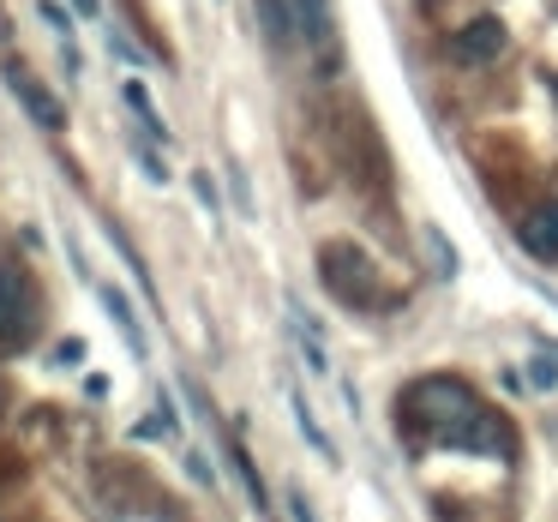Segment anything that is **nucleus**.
Returning <instances> with one entry per match:
<instances>
[{"mask_svg": "<svg viewBox=\"0 0 558 522\" xmlns=\"http://www.w3.org/2000/svg\"><path fill=\"white\" fill-rule=\"evenodd\" d=\"M102 306H109V318L126 330V342H133V354H145V325H138V313L121 301V289H102Z\"/></svg>", "mask_w": 558, "mask_h": 522, "instance_id": "obj_7", "label": "nucleus"}, {"mask_svg": "<svg viewBox=\"0 0 558 522\" xmlns=\"http://www.w3.org/2000/svg\"><path fill=\"white\" fill-rule=\"evenodd\" d=\"M457 61H493L498 49H505V25L498 19H481V25H469V31H457Z\"/></svg>", "mask_w": 558, "mask_h": 522, "instance_id": "obj_6", "label": "nucleus"}, {"mask_svg": "<svg viewBox=\"0 0 558 522\" xmlns=\"http://www.w3.org/2000/svg\"><path fill=\"white\" fill-rule=\"evenodd\" d=\"M193 186H198V198H205V210H217V186H210V174H193Z\"/></svg>", "mask_w": 558, "mask_h": 522, "instance_id": "obj_9", "label": "nucleus"}, {"mask_svg": "<svg viewBox=\"0 0 558 522\" xmlns=\"http://www.w3.org/2000/svg\"><path fill=\"white\" fill-rule=\"evenodd\" d=\"M318 270H325L330 294H337L342 306H366V313H378V306H390V289L378 282V270L366 265V253H354V246L330 241L325 253H318Z\"/></svg>", "mask_w": 558, "mask_h": 522, "instance_id": "obj_2", "label": "nucleus"}, {"mask_svg": "<svg viewBox=\"0 0 558 522\" xmlns=\"http://www.w3.org/2000/svg\"><path fill=\"white\" fill-rule=\"evenodd\" d=\"M126 109H133V114H138V121H145L157 138H169V133H162V121L150 114V97H145V85H126Z\"/></svg>", "mask_w": 558, "mask_h": 522, "instance_id": "obj_8", "label": "nucleus"}, {"mask_svg": "<svg viewBox=\"0 0 558 522\" xmlns=\"http://www.w3.org/2000/svg\"><path fill=\"white\" fill-rule=\"evenodd\" d=\"M73 7H78V13H85V19H97V13H102L97 0H73Z\"/></svg>", "mask_w": 558, "mask_h": 522, "instance_id": "obj_10", "label": "nucleus"}, {"mask_svg": "<svg viewBox=\"0 0 558 522\" xmlns=\"http://www.w3.org/2000/svg\"><path fill=\"white\" fill-rule=\"evenodd\" d=\"M31 325H37V289L19 265H0V342L31 337Z\"/></svg>", "mask_w": 558, "mask_h": 522, "instance_id": "obj_3", "label": "nucleus"}, {"mask_svg": "<svg viewBox=\"0 0 558 522\" xmlns=\"http://www.w3.org/2000/svg\"><path fill=\"white\" fill-rule=\"evenodd\" d=\"M0 31H7V19H0Z\"/></svg>", "mask_w": 558, "mask_h": 522, "instance_id": "obj_11", "label": "nucleus"}, {"mask_svg": "<svg viewBox=\"0 0 558 522\" xmlns=\"http://www.w3.org/2000/svg\"><path fill=\"white\" fill-rule=\"evenodd\" d=\"M7 85L19 90V102H25L31 114H37V126H49V133H61L66 126V114H61V102L49 97V90L37 85V73H31V66H19V61H7Z\"/></svg>", "mask_w": 558, "mask_h": 522, "instance_id": "obj_4", "label": "nucleus"}, {"mask_svg": "<svg viewBox=\"0 0 558 522\" xmlns=\"http://www.w3.org/2000/svg\"><path fill=\"white\" fill-rule=\"evenodd\" d=\"M522 253L529 258H546V265H558V198H546V205H534L529 217H522Z\"/></svg>", "mask_w": 558, "mask_h": 522, "instance_id": "obj_5", "label": "nucleus"}, {"mask_svg": "<svg viewBox=\"0 0 558 522\" xmlns=\"http://www.w3.org/2000/svg\"><path fill=\"white\" fill-rule=\"evenodd\" d=\"M397 414H409L414 433L438 438V445H450V450H498L493 414H486L481 397L450 373L414 378V385L397 397Z\"/></svg>", "mask_w": 558, "mask_h": 522, "instance_id": "obj_1", "label": "nucleus"}]
</instances>
